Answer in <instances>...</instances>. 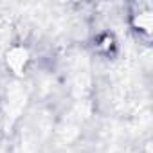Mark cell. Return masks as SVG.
Wrapping results in <instances>:
<instances>
[{"label":"cell","mask_w":153,"mask_h":153,"mask_svg":"<svg viewBox=\"0 0 153 153\" xmlns=\"http://www.w3.org/2000/svg\"><path fill=\"white\" fill-rule=\"evenodd\" d=\"M90 88V72L85 58H79L74 67V90L78 96H85Z\"/></svg>","instance_id":"cell-2"},{"label":"cell","mask_w":153,"mask_h":153,"mask_svg":"<svg viewBox=\"0 0 153 153\" xmlns=\"http://www.w3.org/2000/svg\"><path fill=\"white\" fill-rule=\"evenodd\" d=\"M137 24H139L140 27H144L146 31H149V29H151V15H149V13L140 15V16L137 18Z\"/></svg>","instance_id":"cell-5"},{"label":"cell","mask_w":153,"mask_h":153,"mask_svg":"<svg viewBox=\"0 0 153 153\" xmlns=\"http://www.w3.org/2000/svg\"><path fill=\"white\" fill-rule=\"evenodd\" d=\"M7 42H9V25L6 20H0V54L4 52Z\"/></svg>","instance_id":"cell-4"},{"label":"cell","mask_w":153,"mask_h":153,"mask_svg":"<svg viewBox=\"0 0 153 153\" xmlns=\"http://www.w3.org/2000/svg\"><path fill=\"white\" fill-rule=\"evenodd\" d=\"M27 101V92L22 85H13L7 96V124H13L15 119L22 114Z\"/></svg>","instance_id":"cell-1"},{"label":"cell","mask_w":153,"mask_h":153,"mask_svg":"<svg viewBox=\"0 0 153 153\" xmlns=\"http://www.w3.org/2000/svg\"><path fill=\"white\" fill-rule=\"evenodd\" d=\"M25 61H27V51H25V49L16 47V49L9 51V54H7V63H9V67H11L16 74H22Z\"/></svg>","instance_id":"cell-3"}]
</instances>
